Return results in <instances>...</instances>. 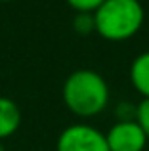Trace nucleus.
Returning <instances> with one entry per match:
<instances>
[{
	"mask_svg": "<svg viewBox=\"0 0 149 151\" xmlns=\"http://www.w3.org/2000/svg\"><path fill=\"white\" fill-rule=\"evenodd\" d=\"M63 101L78 117L100 115L109 103L107 81L94 69H77L63 82Z\"/></svg>",
	"mask_w": 149,
	"mask_h": 151,
	"instance_id": "obj_1",
	"label": "nucleus"
},
{
	"mask_svg": "<svg viewBox=\"0 0 149 151\" xmlns=\"http://www.w3.org/2000/svg\"><path fill=\"white\" fill-rule=\"evenodd\" d=\"M145 10L140 0H105L94 12L96 33L105 40L132 38L143 25Z\"/></svg>",
	"mask_w": 149,
	"mask_h": 151,
	"instance_id": "obj_2",
	"label": "nucleus"
},
{
	"mask_svg": "<svg viewBox=\"0 0 149 151\" xmlns=\"http://www.w3.org/2000/svg\"><path fill=\"white\" fill-rule=\"evenodd\" d=\"M56 151H109L105 134L90 124H69L57 136Z\"/></svg>",
	"mask_w": 149,
	"mask_h": 151,
	"instance_id": "obj_3",
	"label": "nucleus"
},
{
	"mask_svg": "<svg viewBox=\"0 0 149 151\" xmlns=\"http://www.w3.org/2000/svg\"><path fill=\"white\" fill-rule=\"evenodd\" d=\"M109 151H143L147 138L136 121H117L105 134Z\"/></svg>",
	"mask_w": 149,
	"mask_h": 151,
	"instance_id": "obj_4",
	"label": "nucleus"
},
{
	"mask_svg": "<svg viewBox=\"0 0 149 151\" xmlns=\"http://www.w3.org/2000/svg\"><path fill=\"white\" fill-rule=\"evenodd\" d=\"M21 124V111L14 100L0 96V140L17 132Z\"/></svg>",
	"mask_w": 149,
	"mask_h": 151,
	"instance_id": "obj_5",
	"label": "nucleus"
},
{
	"mask_svg": "<svg viewBox=\"0 0 149 151\" xmlns=\"http://www.w3.org/2000/svg\"><path fill=\"white\" fill-rule=\"evenodd\" d=\"M130 82L143 96V100H149V50L138 54L132 59V63H130Z\"/></svg>",
	"mask_w": 149,
	"mask_h": 151,
	"instance_id": "obj_6",
	"label": "nucleus"
},
{
	"mask_svg": "<svg viewBox=\"0 0 149 151\" xmlns=\"http://www.w3.org/2000/svg\"><path fill=\"white\" fill-rule=\"evenodd\" d=\"M136 122L142 126L143 134H145L149 142V100H142L136 107Z\"/></svg>",
	"mask_w": 149,
	"mask_h": 151,
	"instance_id": "obj_7",
	"label": "nucleus"
},
{
	"mask_svg": "<svg viewBox=\"0 0 149 151\" xmlns=\"http://www.w3.org/2000/svg\"><path fill=\"white\" fill-rule=\"evenodd\" d=\"M73 27L77 33L80 35H88L90 31H96V25H94V14H78L73 21Z\"/></svg>",
	"mask_w": 149,
	"mask_h": 151,
	"instance_id": "obj_8",
	"label": "nucleus"
},
{
	"mask_svg": "<svg viewBox=\"0 0 149 151\" xmlns=\"http://www.w3.org/2000/svg\"><path fill=\"white\" fill-rule=\"evenodd\" d=\"M105 0H67V4L78 14H94Z\"/></svg>",
	"mask_w": 149,
	"mask_h": 151,
	"instance_id": "obj_9",
	"label": "nucleus"
},
{
	"mask_svg": "<svg viewBox=\"0 0 149 151\" xmlns=\"http://www.w3.org/2000/svg\"><path fill=\"white\" fill-rule=\"evenodd\" d=\"M136 107L134 103H128V101H122L117 105V117H119V121H136Z\"/></svg>",
	"mask_w": 149,
	"mask_h": 151,
	"instance_id": "obj_10",
	"label": "nucleus"
},
{
	"mask_svg": "<svg viewBox=\"0 0 149 151\" xmlns=\"http://www.w3.org/2000/svg\"><path fill=\"white\" fill-rule=\"evenodd\" d=\"M0 151H4V147H2V144H0Z\"/></svg>",
	"mask_w": 149,
	"mask_h": 151,
	"instance_id": "obj_11",
	"label": "nucleus"
},
{
	"mask_svg": "<svg viewBox=\"0 0 149 151\" xmlns=\"http://www.w3.org/2000/svg\"><path fill=\"white\" fill-rule=\"evenodd\" d=\"M0 2H10V0H0Z\"/></svg>",
	"mask_w": 149,
	"mask_h": 151,
	"instance_id": "obj_12",
	"label": "nucleus"
}]
</instances>
